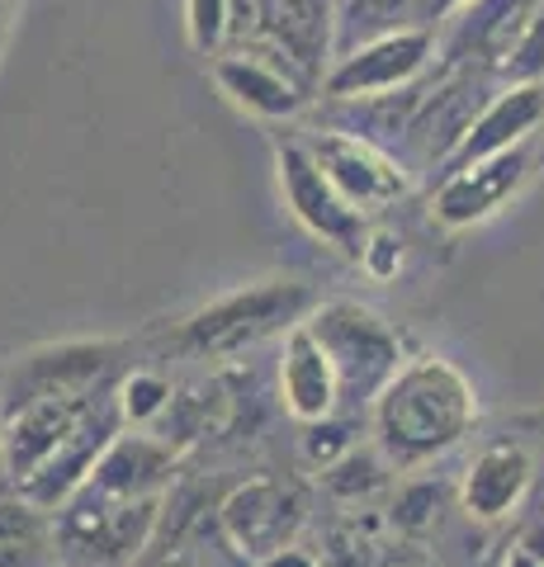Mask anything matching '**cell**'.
I'll use <instances>...</instances> for the list:
<instances>
[{"mask_svg": "<svg viewBox=\"0 0 544 567\" xmlns=\"http://www.w3.org/2000/svg\"><path fill=\"white\" fill-rule=\"evenodd\" d=\"M374 450L393 473L427 468L479 425V393L441 354H412L370 406Z\"/></svg>", "mask_w": 544, "mask_h": 567, "instance_id": "cell-1", "label": "cell"}, {"mask_svg": "<svg viewBox=\"0 0 544 567\" xmlns=\"http://www.w3.org/2000/svg\"><path fill=\"white\" fill-rule=\"evenodd\" d=\"M312 308H318V293L304 279H260L181 317L166 331V350L185 354V360H233V354L256 350L260 341L304 327Z\"/></svg>", "mask_w": 544, "mask_h": 567, "instance_id": "cell-2", "label": "cell"}, {"mask_svg": "<svg viewBox=\"0 0 544 567\" xmlns=\"http://www.w3.org/2000/svg\"><path fill=\"white\" fill-rule=\"evenodd\" d=\"M312 341L327 350L331 369H337L341 383V416L370 412L379 402V393L398 379V369L412 360L402 354V336L383 322L374 308L356 303V298H331L308 312Z\"/></svg>", "mask_w": 544, "mask_h": 567, "instance_id": "cell-3", "label": "cell"}, {"mask_svg": "<svg viewBox=\"0 0 544 567\" xmlns=\"http://www.w3.org/2000/svg\"><path fill=\"white\" fill-rule=\"evenodd\" d=\"M166 496L147 502H114L91 487H81L52 520V544L66 567H129L152 544L162 525Z\"/></svg>", "mask_w": 544, "mask_h": 567, "instance_id": "cell-4", "label": "cell"}, {"mask_svg": "<svg viewBox=\"0 0 544 567\" xmlns=\"http://www.w3.org/2000/svg\"><path fill=\"white\" fill-rule=\"evenodd\" d=\"M275 171H279V194H285V208L294 213V223L304 227L308 237H318L327 251L360 265L365 241H370V223H365L360 208H350L341 199L337 185L318 171V162L308 156L304 142L279 137L275 142Z\"/></svg>", "mask_w": 544, "mask_h": 567, "instance_id": "cell-5", "label": "cell"}, {"mask_svg": "<svg viewBox=\"0 0 544 567\" xmlns=\"http://www.w3.org/2000/svg\"><path fill=\"white\" fill-rule=\"evenodd\" d=\"M304 525L308 496L285 477H252L218 502V535L247 567L275 558L279 548H294Z\"/></svg>", "mask_w": 544, "mask_h": 567, "instance_id": "cell-6", "label": "cell"}, {"mask_svg": "<svg viewBox=\"0 0 544 567\" xmlns=\"http://www.w3.org/2000/svg\"><path fill=\"white\" fill-rule=\"evenodd\" d=\"M298 142L308 147V156L318 162L327 181L337 185L341 199L350 208H360L365 218H370L374 208L398 204L402 194L412 189V171L402 166L398 156H389L383 147L346 133V128H308V133H298Z\"/></svg>", "mask_w": 544, "mask_h": 567, "instance_id": "cell-7", "label": "cell"}, {"mask_svg": "<svg viewBox=\"0 0 544 567\" xmlns=\"http://www.w3.org/2000/svg\"><path fill=\"white\" fill-rule=\"evenodd\" d=\"M435 58H441L435 29L389 33V39H374L331 62L322 76V95L337 104H350V100H379V95L408 91V85L427 76Z\"/></svg>", "mask_w": 544, "mask_h": 567, "instance_id": "cell-8", "label": "cell"}, {"mask_svg": "<svg viewBox=\"0 0 544 567\" xmlns=\"http://www.w3.org/2000/svg\"><path fill=\"white\" fill-rule=\"evenodd\" d=\"M114 354H119L114 341H66V346L29 350L24 360L10 364L6 388H0V421L24 412L33 402L95 393L104 374L114 369Z\"/></svg>", "mask_w": 544, "mask_h": 567, "instance_id": "cell-9", "label": "cell"}, {"mask_svg": "<svg viewBox=\"0 0 544 567\" xmlns=\"http://www.w3.org/2000/svg\"><path fill=\"white\" fill-rule=\"evenodd\" d=\"M531 171H535L531 142L512 152H497V156H483V162H469L460 171H445L431 194V223L445 227V233H464V227L497 218L525 189Z\"/></svg>", "mask_w": 544, "mask_h": 567, "instance_id": "cell-10", "label": "cell"}, {"mask_svg": "<svg viewBox=\"0 0 544 567\" xmlns=\"http://www.w3.org/2000/svg\"><path fill=\"white\" fill-rule=\"evenodd\" d=\"M104 406V393H81V398H52L33 402L24 412H14L0 421V468L10 473V483L20 487L24 477H33L66 440H72L85 421Z\"/></svg>", "mask_w": 544, "mask_h": 567, "instance_id": "cell-11", "label": "cell"}, {"mask_svg": "<svg viewBox=\"0 0 544 567\" xmlns=\"http://www.w3.org/2000/svg\"><path fill=\"white\" fill-rule=\"evenodd\" d=\"M208 76H214L218 95L233 104V110L252 114V118H294L312 100L304 81H294L289 71H279L266 58H252V52H242V48L218 52Z\"/></svg>", "mask_w": 544, "mask_h": 567, "instance_id": "cell-12", "label": "cell"}, {"mask_svg": "<svg viewBox=\"0 0 544 567\" xmlns=\"http://www.w3.org/2000/svg\"><path fill=\"white\" fill-rule=\"evenodd\" d=\"M535 483V458L525 445H512V440H497L473 454V464L460 477V506L469 520L479 525H497L525 502V492Z\"/></svg>", "mask_w": 544, "mask_h": 567, "instance_id": "cell-13", "label": "cell"}, {"mask_svg": "<svg viewBox=\"0 0 544 567\" xmlns=\"http://www.w3.org/2000/svg\"><path fill=\"white\" fill-rule=\"evenodd\" d=\"M171 477H175V445L152 440L143 431H119L114 445L100 454L85 487L114 496V502H147V496H166Z\"/></svg>", "mask_w": 544, "mask_h": 567, "instance_id": "cell-14", "label": "cell"}, {"mask_svg": "<svg viewBox=\"0 0 544 567\" xmlns=\"http://www.w3.org/2000/svg\"><path fill=\"white\" fill-rule=\"evenodd\" d=\"M279 402L298 425L341 416V383L327 350L312 341L308 327H294L279 346Z\"/></svg>", "mask_w": 544, "mask_h": 567, "instance_id": "cell-15", "label": "cell"}, {"mask_svg": "<svg viewBox=\"0 0 544 567\" xmlns=\"http://www.w3.org/2000/svg\"><path fill=\"white\" fill-rule=\"evenodd\" d=\"M540 123H544V85H502V91L483 104V114L473 118L460 152H454L441 171H460L469 162H483V156L525 147Z\"/></svg>", "mask_w": 544, "mask_h": 567, "instance_id": "cell-16", "label": "cell"}, {"mask_svg": "<svg viewBox=\"0 0 544 567\" xmlns=\"http://www.w3.org/2000/svg\"><path fill=\"white\" fill-rule=\"evenodd\" d=\"M431 0H337V29H331V62L346 58L374 39L408 29H431L427 24Z\"/></svg>", "mask_w": 544, "mask_h": 567, "instance_id": "cell-17", "label": "cell"}, {"mask_svg": "<svg viewBox=\"0 0 544 567\" xmlns=\"http://www.w3.org/2000/svg\"><path fill=\"white\" fill-rule=\"evenodd\" d=\"M114 402H119V416H124L129 431H147V425L166 421L175 388L166 374H156V369H133V374L114 388Z\"/></svg>", "mask_w": 544, "mask_h": 567, "instance_id": "cell-18", "label": "cell"}, {"mask_svg": "<svg viewBox=\"0 0 544 567\" xmlns=\"http://www.w3.org/2000/svg\"><path fill=\"white\" fill-rule=\"evenodd\" d=\"M389 473H393V464L379 450H350L341 464H331L322 473V487L337 496V502L356 506V502H365V496H374V492L389 487Z\"/></svg>", "mask_w": 544, "mask_h": 567, "instance_id": "cell-19", "label": "cell"}, {"mask_svg": "<svg viewBox=\"0 0 544 567\" xmlns=\"http://www.w3.org/2000/svg\"><path fill=\"white\" fill-rule=\"evenodd\" d=\"M383 520L374 516H350L346 525L331 529V548H327V563L331 567H379L383 563Z\"/></svg>", "mask_w": 544, "mask_h": 567, "instance_id": "cell-20", "label": "cell"}, {"mask_svg": "<svg viewBox=\"0 0 544 567\" xmlns=\"http://www.w3.org/2000/svg\"><path fill=\"white\" fill-rule=\"evenodd\" d=\"M185 39L199 58H218L233 43V0H185Z\"/></svg>", "mask_w": 544, "mask_h": 567, "instance_id": "cell-21", "label": "cell"}, {"mask_svg": "<svg viewBox=\"0 0 544 567\" xmlns=\"http://www.w3.org/2000/svg\"><path fill=\"white\" fill-rule=\"evenodd\" d=\"M350 450H356V416H327L304 425V464L312 473H327L331 464H341Z\"/></svg>", "mask_w": 544, "mask_h": 567, "instance_id": "cell-22", "label": "cell"}, {"mask_svg": "<svg viewBox=\"0 0 544 567\" xmlns=\"http://www.w3.org/2000/svg\"><path fill=\"white\" fill-rule=\"evenodd\" d=\"M441 506H445V487L441 483H408L393 496L389 525L398 529V535H427V529L441 520Z\"/></svg>", "mask_w": 544, "mask_h": 567, "instance_id": "cell-23", "label": "cell"}, {"mask_svg": "<svg viewBox=\"0 0 544 567\" xmlns=\"http://www.w3.org/2000/svg\"><path fill=\"white\" fill-rule=\"evenodd\" d=\"M497 71L506 85H544V6L531 14V24L521 29V39L512 43Z\"/></svg>", "mask_w": 544, "mask_h": 567, "instance_id": "cell-24", "label": "cell"}, {"mask_svg": "<svg viewBox=\"0 0 544 567\" xmlns=\"http://www.w3.org/2000/svg\"><path fill=\"white\" fill-rule=\"evenodd\" d=\"M360 265H365V275L379 279V284L393 279V275L402 270V237H398V233H370Z\"/></svg>", "mask_w": 544, "mask_h": 567, "instance_id": "cell-25", "label": "cell"}, {"mask_svg": "<svg viewBox=\"0 0 544 567\" xmlns=\"http://www.w3.org/2000/svg\"><path fill=\"white\" fill-rule=\"evenodd\" d=\"M256 567H322L318 563V554H308V548H279L275 558H266V563H256Z\"/></svg>", "mask_w": 544, "mask_h": 567, "instance_id": "cell-26", "label": "cell"}, {"mask_svg": "<svg viewBox=\"0 0 544 567\" xmlns=\"http://www.w3.org/2000/svg\"><path fill=\"white\" fill-rule=\"evenodd\" d=\"M473 6V0H431V6H427V24L435 29V24H450L454 20V14H464Z\"/></svg>", "mask_w": 544, "mask_h": 567, "instance_id": "cell-27", "label": "cell"}, {"mask_svg": "<svg viewBox=\"0 0 544 567\" xmlns=\"http://www.w3.org/2000/svg\"><path fill=\"white\" fill-rule=\"evenodd\" d=\"M502 567H544V563L535 554H525L521 544H512V548H506V558H502Z\"/></svg>", "mask_w": 544, "mask_h": 567, "instance_id": "cell-28", "label": "cell"}, {"mask_svg": "<svg viewBox=\"0 0 544 567\" xmlns=\"http://www.w3.org/2000/svg\"><path fill=\"white\" fill-rule=\"evenodd\" d=\"M166 567H199V563H166Z\"/></svg>", "mask_w": 544, "mask_h": 567, "instance_id": "cell-29", "label": "cell"}, {"mask_svg": "<svg viewBox=\"0 0 544 567\" xmlns=\"http://www.w3.org/2000/svg\"><path fill=\"white\" fill-rule=\"evenodd\" d=\"M408 567H435V563H408Z\"/></svg>", "mask_w": 544, "mask_h": 567, "instance_id": "cell-30", "label": "cell"}, {"mask_svg": "<svg viewBox=\"0 0 544 567\" xmlns=\"http://www.w3.org/2000/svg\"><path fill=\"white\" fill-rule=\"evenodd\" d=\"M0 14H6V0H0Z\"/></svg>", "mask_w": 544, "mask_h": 567, "instance_id": "cell-31", "label": "cell"}]
</instances>
